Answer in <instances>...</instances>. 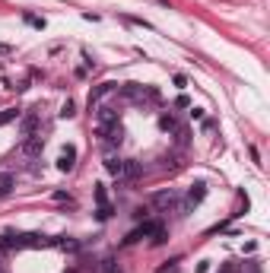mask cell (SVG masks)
<instances>
[{"instance_id": "obj_1", "label": "cell", "mask_w": 270, "mask_h": 273, "mask_svg": "<svg viewBox=\"0 0 270 273\" xmlns=\"http://www.w3.org/2000/svg\"><path fill=\"white\" fill-rule=\"evenodd\" d=\"M204 197H207V184H204V181H197V184L191 187V191H187V197H184V204L178 207V213H191V210H194L197 204H201Z\"/></svg>"}, {"instance_id": "obj_2", "label": "cell", "mask_w": 270, "mask_h": 273, "mask_svg": "<svg viewBox=\"0 0 270 273\" xmlns=\"http://www.w3.org/2000/svg\"><path fill=\"white\" fill-rule=\"evenodd\" d=\"M42 149H45V137H38V134H32V137H26L22 140V146H19V152L26 159H35V156H42Z\"/></svg>"}, {"instance_id": "obj_3", "label": "cell", "mask_w": 270, "mask_h": 273, "mask_svg": "<svg viewBox=\"0 0 270 273\" xmlns=\"http://www.w3.org/2000/svg\"><path fill=\"white\" fill-rule=\"evenodd\" d=\"M152 207L156 210H178V194L175 191H159V194H152Z\"/></svg>"}, {"instance_id": "obj_4", "label": "cell", "mask_w": 270, "mask_h": 273, "mask_svg": "<svg viewBox=\"0 0 270 273\" xmlns=\"http://www.w3.org/2000/svg\"><path fill=\"white\" fill-rule=\"evenodd\" d=\"M99 134H102V140L108 146H118L121 143V137H124V130H121V121H114V124H105V127H99Z\"/></svg>"}, {"instance_id": "obj_5", "label": "cell", "mask_w": 270, "mask_h": 273, "mask_svg": "<svg viewBox=\"0 0 270 273\" xmlns=\"http://www.w3.org/2000/svg\"><path fill=\"white\" fill-rule=\"evenodd\" d=\"M156 229H162L159 222H143L140 229H134L131 235H127V239H124V245H134V242H140V239H143V235H156Z\"/></svg>"}, {"instance_id": "obj_6", "label": "cell", "mask_w": 270, "mask_h": 273, "mask_svg": "<svg viewBox=\"0 0 270 273\" xmlns=\"http://www.w3.org/2000/svg\"><path fill=\"white\" fill-rule=\"evenodd\" d=\"M140 175H143V165H140L137 159H124V169H121V178H124V181H137Z\"/></svg>"}, {"instance_id": "obj_7", "label": "cell", "mask_w": 270, "mask_h": 273, "mask_svg": "<svg viewBox=\"0 0 270 273\" xmlns=\"http://www.w3.org/2000/svg\"><path fill=\"white\" fill-rule=\"evenodd\" d=\"M73 165H76V149H73V146H64V152L57 156V169H61V172H70Z\"/></svg>"}, {"instance_id": "obj_8", "label": "cell", "mask_w": 270, "mask_h": 273, "mask_svg": "<svg viewBox=\"0 0 270 273\" xmlns=\"http://www.w3.org/2000/svg\"><path fill=\"white\" fill-rule=\"evenodd\" d=\"M35 127H38V108H32L26 118H22L19 130H22V137H32V134H35Z\"/></svg>"}, {"instance_id": "obj_9", "label": "cell", "mask_w": 270, "mask_h": 273, "mask_svg": "<svg viewBox=\"0 0 270 273\" xmlns=\"http://www.w3.org/2000/svg\"><path fill=\"white\" fill-rule=\"evenodd\" d=\"M114 89H118V83H99V86L89 92V105H96L102 96H108V92H114Z\"/></svg>"}, {"instance_id": "obj_10", "label": "cell", "mask_w": 270, "mask_h": 273, "mask_svg": "<svg viewBox=\"0 0 270 273\" xmlns=\"http://www.w3.org/2000/svg\"><path fill=\"white\" fill-rule=\"evenodd\" d=\"M105 169H108V175H114V178H121V169H124V159H121V156H114V152H108V156H105Z\"/></svg>"}, {"instance_id": "obj_11", "label": "cell", "mask_w": 270, "mask_h": 273, "mask_svg": "<svg viewBox=\"0 0 270 273\" xmlns=\"http://www.w3.org/2000/svg\"><path fill=\"white\" fill-rule=\"evenodd\" d=\"M13 187H16V178L10 175V172H0V200H4L10 191H13Z\"/></svg>"}, {"instance_id": "obj_12", "label": "cell", "mask_w": 270, "mask_h": 273, "mask_svg": "<svg viewBox=\"0 0 270 273\" xmlns=\"http://www.w3.org/2000/svg\"><path fill=\"white\" fill-rule=\"evenodd\" d=\"M118 121V111L114 108H108V105H102L99 108V127H105V124H114Z\"/></svg>"}, {"instance_id": "obj_13", "label": "cell", "mask_w": 270, "mask_h": 273, "mask_svg": "<svg viewBox=\"0 0 270 273\" xmlns=\"http://www.w3.org/2000/svg\"><path fill=\"white\" fill-rule=\"evenodd\" d=\"M16 118H19V108H4V111H0V127L10 124V121H16Z\"/></svg>"}, {"instance_id": "obj_14", "label": "cell", "mask_w": 270, "mask_h": 273, "mask_svg": "<svg viewBox=\"0 0 270 273\" xmlns=\"http://www.w3.org/2000/svg\"><path fill=\"white\" fill-rule=\"evenodd\" d=\"M159 124H162V130H178V124H175V118H172V114H162V118H159Z\"/></svg>"}, {"instance_id": "obj_15", "label": "cell", "mask_w": 270, "mask_h": 273, "mask_svg": "<svg viewBox=\"0 0 270 273\" xmlns=\"http://www.w3.org/2000/svg\"><path fill=\"white\" fill-rule=\"evenodd\" d=\"M73 114H76V105L67 99V102H64V108H61V118H73Z\"/></svg>"}, {"instance_id": "obj_16", "label": "cell", "mask_w": 270, "mask_h": 273, "mask_svg": "<svg viewBox=\"0 0 270 273\" xmlns=\"http://www.w3.org/2000/svg\"><path fill=\"white\" fill-rule=\"evenodd\" d=\"M108 216H111V207H108V204H102V207H99V213H96V219H99V222H105Z\"/></svg>"}, {"instance_id": "obj_17", "label": "cell", "mask_w": 270, "mask_h": 273, "mask_svg": "<svg viewBox=\"0 0 270 273\" xmlns=\"http://www.w3.org/2000/svg\"><path fill=\"white\" fill-rule=\"evenodd\" d=\"M26 22L35 26V29H45V19H38V16H26Z\"/></svg>"}, {"instance_id": "obj_18", "label": "cell", "mask_w": 270, "mask_h": 273, "mask_svg": "<svg viewBox=\"0 0 270 273\" xmlns=\"http://www.w3.org/2000/svg\"><path fill=\"white\" fill-rule=\"evenodd\" d=\"M96 200H99V207L105 204V187L102 184H96Z\"/></svg>"}, {"instance_id": "obj_19", "label": "cell", "mask_w": 270, "mask_h": 273, "mask_svg": "<svg viewBox=\"0 0 270 273\" xmlns=\"http://www.w3.org/2000/svg\"><path fill=\"white\" fill-rule=\"evenodd\" d=\"M187 105H191V102H187V96H178V99H175V108H187Z\"/></svg>"}, {"instance_id": "obj_20", "label": "cell", "mask_w": 270, "mask_h": 273, "mask_svg": "<svg viewBox=\"0 0 270 273\" xmlns=\"http://www.w3.org/2000/svg\"><path fill=\"white\" fill-rule=\"evenodd\" d=\"M54 200H61V204H73V200H70L64 191H57V194H54Z\"/></svg>"}, {"instance_id": "obj_21", "label": "cell", "mask_w": 270, "mask_h": 273, "mask_svg": "<svg viewBox=\"0 0 270 273\" xmlns=\"http://www.w3.org/2000/svg\"><path fill=\"white\" fill-rule=\"evenodd\" d=\"M0 54H10V45H0Z\"/></svg>"}]
</instances>
